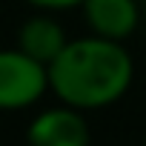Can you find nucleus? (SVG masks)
Wrapping results in <instances>:
<instances>
[{
	"label": "nucleus",
	"mask_w": 146,
	"mask_h": 146,
	"mask_svg": "<svg viewBox=\"0 0 146 146\" xmlns=\"http://www.w3.org/2000/svg\"><path fill=\"white\" fill-rule=\"evenodd\" d=\"M140 0H83V20L92 35L109 40H126L140 23Z\"/></svg>",
	"instance_id": "4"
},
{
	"label": "nucleus",
	"mask_w": 146,
	"mask_h": 146,
	"mask_svg": "<svg viewBox=\"0 0 146 146\" xmlns=\"http://www.w3.org/2000/svg\"><path fill=\"white\" fill-rule=\"evenodd\" d=\"M143 3H146V0H143Z\"/></svg>",
	"instance_id": "7"
},
{
	"label": "nucleus",
	"mask_w": 146,
	"mask_h": 146,
	"mask_svg": "<svg viewBox=\"0 0 146 146\" xmlns=\"http://www.w3.org/2000/svg\"><path fill=\"white\" fill-rule=\"evenodd\" d=\"M49 92V66L23 49H0V112L35 106Z\"/></svg>",
	"instance_id": "2"
},
{
	"label": "nucleus",
	"mask_w": 146,
	"mask_h": 146,
	"mask_svg": "<svg viewBox=\"0 0 146 146\" xmlns=\"http://www.w3.org/2000/svg\"><path fill=\"white\" fill-rule=\"evenodd\" d=\"M135 78L132 54L120 40L100 35L69 40L49 63V89L60 103L92 112L117 103Z\"/></svg>",
	"instance_id": "1"
},
{
	"label": "nucleus",
	"mask_w": 146,
	"mask_h": 146,
	"mask_svg": "<svg viewBox=\"0 0 146 146\" xmlns=\"http://www.w3.org/2000/svg\"><path fill=\"white\" fill-rule=\"evenodd\" d=\"M66 43H69V37H66L63 26L49 15L29 17L17 32V49H23L26 54H32L35 60H40L46 66L63 52Z\"/></svg>",
	"instance_id": "5"
},
{
	"label": "nucleus",
	"mask_w": 146,
	"mask_h": 146,
	"mask_svg": "<svg viewBox=\"0 0 146 146\" xmlns=\"http://www.w3.org/2000/svg\"><path fill=\"white\" fill-rule=\"evenodd\" d=\"M29 6H37V9H46V12H63V9H75L80 6L83 0H26Z\"/></svg>",
	"instance_id": "6"
},
{
	"label": "nucleus",
	"mask_w": 146,
	"mask_h": 146,
	"mask_svg": "<svg viewBox=\"0 0 146 146\" xmlns=\"http://www.w3.org/2000/svg\"><path fill=\"white\" fill-rule=\"evenodd\" d=\"M26 137L37 146H83L89 143V123L83 117V109L63 103L40 112L29 123Z\"/></svg>",
	"instance_id": "3"
}]
</instances>
